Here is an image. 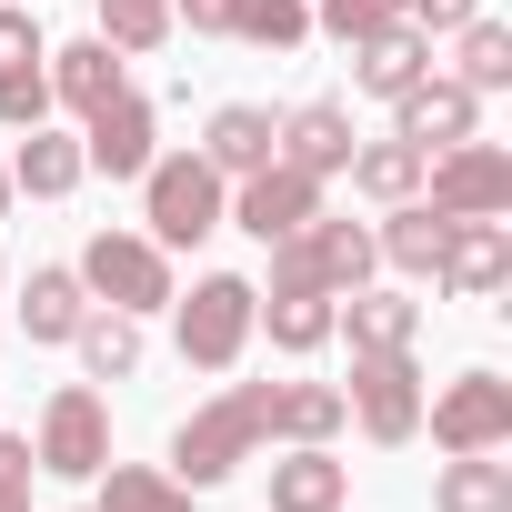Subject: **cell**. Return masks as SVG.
Wrapping results in <instances>:
<instances>
[{
  "label": "cell",
  "mask_w": 512,
  "mask_h": 512,
  "mask_svg": "<svg viewBox=\"0 0 512 512\" xmlns=\"http://www.w3.org/2000/svg\"><path fill=\"white\" fill-rule=\"evenodd\" d=\"M262 442H272V422H262V382H231V392H211V402L171 432V482L211 492V482H231Z\"/></svg>",
  "instance_id": "6da1fadb"
},
{
  "label": "cell",
  "mask_w": 512,
  "mask_h": 512,
  "mask_svg": "<svg viewBox=\"0 0 512 512\" xmlns=\"http://www.w3.org/2000/svg\"><path fill=\"white\" fill-rule=\"evenodd\" d=\"M221 201H231V181H221L201 151H151V171H141V221H151L161 251L211 241V231H221Z\"/></svg>",
  "instance_id": "7a4b0ae2"
},
{
  "label": "cell",
  "mask_w": 512,
  "mask_h": 512,
  "mask_svg": "<svg viewBox=\"0 0 512 512\" xmlns=\"http://www.w3.org/2000/svg\"><path fill=\"white\" fill-rule=\"evenodd\" d=\"M251 302H262V292H251L241 272H201L191 302L171 292V342H181V362H191V372H231V362L251 352Z\"/></svg>",
  "instance_id": "3957f363"
},
{
  "label": "cell",
  "mask_w": 512,
  "mask_h": 512,
  "mask_svg": "<svg viewBox=\"0 0 512 512\" xmlns=\"http://www.w3.org/2000/svg\"><path fill=\"white\" fill-rule=\"evenodd\" d=\"M71 272H81V292L111 302V312H141V322L171 312V251H161L151 231H91Z\"/></svg>",
  "instance_id": "277c9868"
},
{
  "label": "cell",
  "mask_w": 512,
  "mask_h": 512,
  "mask_svg": "<svg viewBox=\"0 0 512 512\" xmlns=\"http://www.w3.org/2000/svg\"><path fill=\"white\" fill-rule=\"evenodd\" d=\"M342 412L362 422V442L402 452L422 432V362L412 352H352V382H342Z\"/></svg>",
  "instance_id": "5b68a950"
},
{
  "label": "cell",
  "mask_w": 512,
  "mask_h": 512,
  "mask_svg": "<svg viewBox=\"0 0 512 512\" xmlns=\"http://www.w3.org/2000/svg\"><path fill=\"white\" fill-rule=\"evenodd\" d=\"M422 201L452 221H512V151L502 141H452L422 161Z\"/></svg>",
  "instance_id": "8992f818"
},
{
  "label": "cell",
  "mask_w": 512,
  "mask_h": 512,
  "mask_svg": "<svg viewBox=\"0 0 512 512\" xmlns=\"http://www.w3.org/2000/svg\"><path fill=\"white\" fill-rule=\"evenodd\" d=\"M422 422L442 452H512V382L502 372H462L442 392H422Z\"/></svg>",
  "instance_id": "52a82bcc"
},
{
  "label": "cell",
  "mask_w": 512,
  "mask_h": 512,
  "mask_svg": "<svg viewBox=\"0 0 512 512\" xmlns=\"http://www.w3.org/2000/svg\"><path fill=\"white\" fill-rule=\"evenodd\" d=\"M31 462H41V472H61V482H91V472L111 462V412H101V392H91V382H61V392L41 402Z\"/></svg>",
  "instance_id": "ba28073f"
},
{
  "label": "cell",
  "mask_w": 512,
  "mask_h": 512,
  "mask_svg": "<svg viewBox=\"0 0 512 512\" xmlns=\"http://www.w3.org/2000/svg\"><path fill=\"white\" fill-rule=\"evenodd\" d=\"M312 211H322V181H312V171H292V161L241 171V181H231V201H221V221H241L251 241H292Z\"/></svg>",
  "instance_id": "9c48e42d"
},
{
  "label": "cell",
  "mask_w": 512,
  "mask_h": 512,
  "mask_svg": "<svg viewBox=\"0 0 512 512\" xmlns=\"http://www.w3.org/2000/svg\"><path fill=\"white\" fill-rule=\"evenodd\" d=\"M392 131L432 161V151H452V141H472V131H482V91H462L452 71H422V81L392 101Z\"/></svg>",
  "instance_id": "30bf717a"
},
{
  "label": "cell",
  "mask_w": 512,
  "mask_h": 512,
  "mask_svg": "<svg viewBox=\"0 0 512 512\" xmlns=\"http://www.w3.org/2000/svg\"><path fill=\"white\" fill-rule=\"evenodd\" d=\"M151 151H161V111H151L141 91H121V101H101V111L81 121V161L111 171V181H141Z\"/></svg>",
  "instance_id": "8fae6325"
},
{
  "label": "cell",
  "mask_w": 512,
  "mask_h": 512,
  "mask_svg": "<svg viewBox=\"0 0 512 512\" xmlns=\"http://www.w3.org/2000/svg\"><path fill=\"white\" fill-rule=\"evenodd\" d=\"M432 282H442L452 302H492V292L512 282V221H452Z\"/></svg>",
  "instance_id": "7c38bea8"
},
{
  "label": "cell",
  "mask_w": 512,
  "mask_h": 512,
  "mask_svg": "<svg viewBox=\"0 0 512 512\" xmlns=\"http://www.w3.org/2000/svg\"><path fill=\"white\" fill-rule=\"evenodd\" d=\"M272 161H292V171L332 181V171L352 161V111H342V101H292V111L272 121Z\"/></svg>",
  "instance_id": "4fadbf2b"
},
{
  "label": "cell",
  "mask_w": 512,
  "mask_h": 512,
  "mask_svg": "<svg viewBox=\"0 0 512 512\" xmlns=\"http://www.w3.org/2000/svg\"><path fill=\"white\" fill-rule=\"evenodd\" d=\"M292 241H302V262H312V282H322L332 302H342V292H362V282L382 272V251H372V221H332V211H312Z\"/></svg>",
  "instance_id": "5bb4252c"
},
{
  "label": "cell",
  "mask_w": 512,
  "mask_h": 512,
  "mask_svg": "<svg viewBox=\"0 0 512 512\" xmlns=\"http://www.w3.org/2000/svg\"><path fill=\"white\" fill-rule=\"evenodd\" d=\"M352 502V462L332 442H282L272 462V512H342Z\"/></svg>",
  "instance_id": "9a60e30c"
},
{
  "label": "cell",
  "mask_w": 512,
  "mask_h": 512,
  "mask_svg": "<svg viewBox=\"0 0 512 512\" xmlns=\"http://www.w3.org/2000/svg\"><path fill=\"white\" fill-rule=\"evenodd\" d=\"M121 91H131V71H121V51H111L101 31L51 51V111H81V121H91V111H101V101H121Z\"/></svg>",
  "instance_id": "2e32d148"
},
{
  "label": "cell",
  "mask_w": 512,
  "mask_h": 512,
  "mask_svg": "<svg viewBox=\"0 0 512 512\" xmlns=\"http://www.w3.org/2000/svg\"><path fill=\"white\" fill-rule=\"evenodd\" d=\"M251 332H272V352H322L332 342V292L322 282H272L262 302H251Z\"/></svg>",
  "instance_id": "e0dca14e"
},
{
  "label": "cell",
  "mask_w": 512,
  "mask_h": 512,
  "mask_svg": "<svg viewBox=\"0 0 512 512\" xmlns=\"http://www.w3.org/2000/svg\"><path fill=\"white\" fill-rule=\"evenodd\" d=\"M332 332H352V352H412V332H422V302H412V292H382V282H362V292H342V302H332Z\"/></svg>",
  "instance_id": "ac0fdd59"
},
{
  "label": "cell",
  "mask_w": 512,
  "mask_h": 512,
  "mask_svg": "<svg viewBox=\"0 0 512 512\" xmlns=\"http://www.w3.org/2000/svg\"><path fill=\"white\" fill-rule=\"evenodd\" d=\"M0 171H11V191H31V201H71V191L91 181L81 141H71V131H51V121H41V131H21V151L0 161Z\"/></svg>",
  "instance_id": "d6986e66"
},
{
  "label": "cell",
  "mask_w": 512,
  "mask_h": 512,
  "mask_svg": "<svg viewBox=\"0 0 512 512\" xmlns=\"http://www.w3.org/2000/svg\"><path fill=\"white\" fill-rule=\"evenodd\" d=\"M422 71H432V41H422L412 21H392V31L352 41V91H372V101H402Z\"/></svg>",
  "instance_id": "ffe728a7"
},
{
  "label": "cell",
  "mask_w": 512,
  "mask_h": 512,
  "mask_svg": "<svg viewBox=\"0 0 512 512\" xmlns=\"http://www.w3.org/2000/svg\"><path fill=\"white\" fill-rule=\"evenodd\" d=\"M442 231H452V211H432L422 191L412 201H392L382 211V231H372V251L402 272V282H432V262H442Z\"/></svg>",
  "instance_id": "44dd1931"
},
{
  "label": "cell",
  "mask_w": 512,
  "mask_h": 512,
  "mask_svg": "<svg viewBox=\"0 0 512 512\" xmlns=\"http://www.w3.org/2000/svg\"><path fill=\"white\" fill-rule=\"evenodd\" d=\"M262 422L272 442H332L352 412H342V382H262Z\"/></svg>",
  "instance_id": "7402d4cb"
},
{
  "label": "cell",
  "mask_w": 512,
  "mask_h": 512,
  "mask_svg": "<svg viewBox=\"0 0 512 512\" xmlns=\"http://www.w3.org/2000/svg\"><path fill=\"white\" fill-rule=\"evenodd\" d=\"M71 352H81V372H91V382H131L151 342H141V312L91 302V312H81V332H71Z\"/></svg>",
  "instance_id": "603a6c76"
},
{
  "label": "cell",
  "mask_w": 512,
  "mask_h": 512,
  "mask_svg": "<svg viewBox=\"0 0 512 512\" xmlns=\"http://www.w3.org/2000/svg\"><path fill=\"white\" fill-rule=\"evenodd\" d=\"M201 161H211L221 181L262 171V161H272V111H262V101H221V111H211V131H201Z\"/></svg>",
  "instance_id": "cb8c5ba5"
},
{
  "label": "cell",
  "mask_w": 512,
  "mask_h": 512,
  "mask_svg": "<svg viewBox=\"0 0 512 512\" xmlns=\"http://www.w3.org/2000/svg\"><path fill=\"white\" fill-rule=\"evenodd\" d=\"M81 312H91V292H81L71 262H41V272L21 282V332H31V342H71Z\"/></svg>",
  "instance_id": "d4e9b609"
},
{
  "label": "cell",
  "mask_w": 512,
  "mask_h": 512,
  "mask_svg": "<svg viewBox=\"0 0 512 512\" xmlns=\"http://www.w3.org/2000/svg\"><path fill=\"white\" fill-rule=\"evenodd\" d=\"M432 512H512V462L502 452H452L432 472Z\"/></svg>",
  "instance_id": "484cf974"
},
{
  "label": "cell",
  "mask_w": 512,
  "mask_h": 512,
  "mask_svg": "<svg viewBox=\"0 0 512 512\" xmlns=\"http://www.w3.org/2000/svg\"><path fill=\"white\" fill-rule=\"evenodd\" d=\"M91 482H101L91 512H191V502H201L191 482H171V472H151V462H101Z\"/></svg>",
  "instance_id": "4316f807"
},
{
  "label": "cell",
  "mask_w": 512,
  "mask_h": 512,
  "mask_svg": "<svg viewBox=\"0 0 512 512\" xmlns=\"http://www.w3.org/2000/svg\"><path fill=\"white\" fill-rule=\"evenodd\" d=\"M342 171H352V191H362V201H382V211L422 191V151H412L402 131H392V141H362V151H352Z\"/></svg>",
  "instance_id": "83f0119b"
},
{
  "label": "cell",
  "mask_w": 512,
  "mask_h": 512,
  "mask_svg": "<svg viewBox=\"0 0 512 512\" xmlns=\"http://www.w3.org/2000/svg\"><path fill=\"white\" fill-rule=\"evenodd\" d=\"M452 81H462V91H512V31L472 11V21L452 31Z\"/></svg>",
  "instance_id": "f1b7e54d"
},
{
  "label": "cell",
  "mask_w": 512,
  "mask_h": 512,
  "mask_svg": "<svg viewBox=\"0 0 512 512\" xmlns=\"http://www.w3.org/2000/svg\"><path fill=\"white\" fill-rule=\"evenodd\" d=\"M101 11V41L121 51V61H141V51H161L181 21H171V0H91Z\"/></svg>",
  "instance_id": "f546056e"
},
{
  "label": "cell",
  "mask_w": 512,
  "mask_h": 512,
  "mask_svg": "<svg viewBox=\"0 0 512 512\" xmlns=\"http://www.w3.org/2000/svg\"><path fill=\"white\" fill-rule=\"evenodd\" d=\"M231 41H251V51H302V41H312V0H241V11H231Z\"/></svg>",
  "instance_id": "4dcf8cb0"
},
{
  "label": "cell",
  "mask_w": 512,
  "mask_h": 512,
  "mask_svg": "<svg viewBox=\"0 0 512 512\" xmlns=\"http://www.w3.org/2000/svg\"><path fill=\"white\" fill-rule=\"evenodd\" d=\"M51 121V51L0 71V131H41Z\"/></svg>",
  "instance_id": "1f68e13d"
},
{
  "label": "cell",
  "mask_w": 512,
  "mask_h": 512,
  "mask_svg": "<svg viewBox=\"0 0 512 512\" xmlns=\"http://www.w3.org/2000/svg\"><path fill=\"white\" fill-rule=\"evenodd\" d=\"M402 11H412V0H312V31H332V41L352 51V41H372V31H392Z\"/></svg>",
  "instance_id": "d6a6232c"
},
{
  "label": "cell",
  "mask_w": 512,
  "mask_h": 512,
  "mask_svg": "<svg viewBox=\"0 0 512 512\" xmlns=\"http://www.w3.org/2000/svg\"><path fill=\"white\" fill-rule=\"evenodd\" d=\"M31 432H0V512H31Z\"/></svg>",
  "instance_id": "836d02e7"
},
{
  "label": "cell",
  "mask_w": 512,
  "mask_h": 512,
  "mask_svg": "<svg viewBox=\"0 0 512 512\" xmlns=\"http://www.w3.org/2000/svg\"><path fill=\"white\" fill-rule=\"evenodd\" d=\"M51 41H41V21L31 11H0V71H11V61H41Z\"/></svg>",
  "instance_id": "e575fe53"
},
{
  "label": "cell",
  "mask_w": 512,
  "mask_h": 512,
  "mask_svg": "<svg viewBox=\"0 0 512 512\" xmlns=\"http://www.w3.org/2000/svg\"><path fill=\"white\" fill-rule=\"evenodd\" d=\"M231 11H241V0H171V21H191L201 41H231Z\"/></svg>",
  "instance_id": "d590c367"
},
{
  "label": "cell",
  "mask_w": 512,
  "mask_h": 512,
  "mask_svg": "<svg viewBox=\"0 0 512 512\" xmlns=\"http://www.w3.org/2000/svg\"><path fill=\"white\" fill-rule=\"evenodd\" d=\"M0 221H11V171H0Z\"/></svg>",
  "instance_id": "8d00e7d4"
},
{
  "label": "cell",
  "mask_w": 512,
  "mask_h": 512,
  "mask_svg": "<svg viewBox=\"0 0 512 512\" xmlns=\"http://www.w3.org/2000/svg\"><path fill=\"white\" fill-rule=\"evenodd\" d=\"M81 512H91V502H81Z\"/></svg>",
  "instance_id": "74e56055"
}]
</instances>
